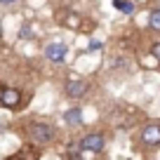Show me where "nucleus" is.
I'll use <instances>...</instances> for the list:
<instances>
[{
	"mask_svg": "<svg viewBox=\"0 0 160 160\" xmlns=\"http://www.w3.org/2000/svg\"><path fill=\"white\" fill-rule=\"evenodd\" d=\"M139 141L144 148H158L160 146V120H151L141 127Z\"/></svg>",
	"mask_w": 160,
	"mask_h": 160,
	"instance_id": "nucleus-1",
	"label": "nucleus"
},
{
	"mask_svg": "<svg viewBox=\"0 0 160 160\" xmlns=\"http://www.w3.org/2000/svg\"><path fill=\"white\" fill-rule=\"evenodd\" d=\"M80 148L85 151V153H101L104 151V146H106V139H104V134H99V132H90V134H85L82 139H80Z\"/></svg>",
	"mask_w": 160,
	"mask_h": 160,
	"instance_id": "nucleus-2",
	"label": "nucleus"
},
{
	"mask_svg": "<svg viewBox=\"0 0 160 160\" xmlns=\"http://www.w3.org/2000/svg\"><path fill=\"white\" fill-rule=\"evenodd\" d=\"M54 134H57V130L52 125H47V122H33L31 125V139L35 144H50L54 139Z\"/></svg>",
	"mask_w": 160,
	"mask_h": 160,
	"instance_id": "nucleus-3",
	"label": "nucleus"
},
{
	"mask_svg": "<svg viewBox=\"0 0 160 160\" xmlns=\"http://www.w3.org/2000/svg\"><path fill=\"white\" fill-rule=\"evenodd\" d=\"M66 54H68V47H66L64 42H50V45L45 47V57L52 64H61V61L66 59Z\"/></svg>",
	"mask_w": 160,
	"mask_h": 160,
	"instance_id": "nucleus-4",
	"label": "nucleus"
},
{
	"mask_svg": "<svg viewBox=\"0 0 160 160\" xmlns=\"http://www.w3.org/2000/svg\"><path fill=\"white\" fill-rule=\"evenodd\" d=\"M0 104L5 106V108H19L21 104V92L14 90V87H2V97H0Z\"/></svg>",
	"mask_w": 160,
	"mask_h": 160,
	"instance_id": "nucleus-5",
	"label": "nucleus"
},
{
	"mask_svg": "<svg viewBox=\"0 0 160 160\" xmlns=\"http://www.w3.org/2000/svg\"><path fill=\"white\" fill-rule=\"evenodd\" d=\"M87 90H90V85H87L85 80H68L66 82V94L71 97V99H82V97L87 94Z\"/></svg>",
	"mask_w": 160,
	"mask_h": 160,
	"instance_id": "nucleus-6",
	"label": "nucleus"
},
{
	"mask_svg": "<svg viewBox=\"0 0 160 160\" xmlns=\"http://www.w3.org/2000/svg\"><path fill=\"white\" fill-rule=\"evenodd\" d=\"M64 120L68 122L71 127H78L80 122H82V113H80V108H68L64 113Z\"/></svg>",
	"mask_w": 160,
	"mask_h": 160,
	"instance_id": "nucleus-7",
	"label": "nucleus"
},
{
	"mask_svg": "<svg viewBox=\"0 0 160 160\" xmlns=\"http://www.w3.org/2000/svg\"><path fill=\"white\" fill-rule=\"evenodd\" d=\"M113 7L120 10L122 14H134V2L132 0H113Z\"/></svg>",
	"mask_w": 160,
	"mask_h": 160,
	"instance_id": "nucleus-8",
	"label": "nucleus"
},
{
	"mask_svg": "<svg viewBox=\"0 0 160 160\" xmlns=\"http://www.w3.org/2000/svg\"><path fill=\"white\" fill-rule=\"evenodd\" d=\"M148 26L153 31H160V10H153L151 12V17H148Z\"/></svg>",
	"mask_w": 160,
	"mask_h": 160,
	"instance_id": "nucleus-9",
	"label": "nucleus"
},
{
	"mask_svg": "<svg viewBox=\"0 0 160 160\" xmlns=\"http://www.w3.org/2000/svg\"><path fill=\"white\" fill-rule=\"evenodd\" d=\"M19 38H21V40H31V38H33V33H31V26H28V24H24V26H21Z\"/></svg>",
	"mask_w": 160,
	"mask_h": 160,
	"instance_id": "nucleus-10",
	"label": "nucleus"
},
{
	"mask_svg": "<svg viewBox=\"0 0 160 160\" xmlns=\"http://www.w3.org/2000/svg\"><path fill=\"white\" fill-rule=\"evenodd\" d=\"M151 54L155 57V61H160V42H155V45L151 47Z\"/></svg>",
	"mask_w": 160,
	"mask_h": 160,
	"instance_id": "nucleus-11",
	"label": "nucleus"
},
{
	"mask_svg": "<svg viewBox=\"0 0 160 160\" xmlns=\"http://www.w3.org/2000/svg\"><path fill=\"white\" fill-rule=\"evenodd\" d=\"M94 50H101V42H99V40H92L90 47H87V52H94Z\"/></svg>",
	"mask_w": 160,
	"mask_h": 160,
	"instance_id": "nucleus-12",
	"label": "nucleus"
},
{
	"mask_svg": "<svg viewBox=\"0 0 160 160\" xmlns=\"http://www.w3.org/2000/svg\"><path fill=\"white\" fill-rule=\"evenodd\" d=\"M17 0H0V5H14Z\"/></svg>",
	"mask_w": 160,
	"mask_h": 160,
	"instance_id": "nucleus-13",
	"label": "nucleus"
},
{
	"mask_svg": "<svg viewBox=\"0 0 160 160\" xmlns=\"http://www.w3.org/2000/svg\"><path fill=\"white\" fill-rule=\"evenodd\" d=\"M0 97H2V87H0Z\"/></svg>",
	"mask_w": 160,
	"mask_h": 160,
	"instance_id": "nucleus-14",
	"label": "nucleus"
}]
</instances>
